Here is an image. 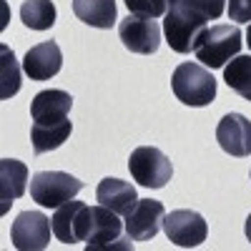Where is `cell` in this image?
Here are the masks:
<instances>
[{"mask_svg": "<svg viewBox=\"0 0 251 251\" xmlns=\"http://www.w3.org/2000/svg\"><path fill=\"white\" fill-rule=\"evenodd\" d=\"M63 68V53L55 40H43L33 46L23 58V73L30 80H50Z\"/></svg>", "mask_w": 251, "mask_h": 251, "instance_id": "4fadbf2b", "label": "cell"}, {"mask_svg": "<svg viewBox=\"0 0 251 251\" xmlns=\"http://www.w3.org/2000/svg\"><path fill=\"white\" fill-rule=\"evenodd\" d=\"M241 38H244V33H241L239 25H226V23L208 25L199 38V43L194 48V55L208 71L224 68L228 60L239 55L241 43H244Z\"/></svg>", "mask_w": 251, "mask_h": 251, "instance_id": "6da1fadb", "label": "cell"}, {"mask_svg": "<svg viewBox=\"0 0 251 251\" xmlns=\"http://www.w3.org/2000/svg\"><path fill=\"white\" fill-rule=\"evenodd\" d=\"M28 188V166L15 158H0V214H8L15 199Z\"/></svg>", "mask_w": 251, "mask_h": 251, "instance_id": "9a60e30c", "label": "cell"}, {"mask_svg": "<svg viewBox=\"0 0 251 251\" xmlns=\"http://www.w3.org/2000/svg\"><path fill=\"white\" fill-rule=\"evenodd\" d=\"M118 38L131 53L151 55L161 46V28L153 18H143V15L131 13L128 18H123L118 23Z\"/></svg>", "mask_w": 251, "mask_h": 251, "instance_id": "30bf717a", "label": "cell"}, {"mask_svg": "<svg viewBox=\"0 0 251 251\" xmlns=\"http://www.w3.org/2000/svg\"><path fill=\"white\" fill-rule=\"evenodd\" d=\"M53 224L43 211H23L10 226V239L18 251H43L50 244Z\"/></svg>", "mask_w": 251, "mask_h": 251, "instance_id": "ba28073f", "label": "cell"}, {"mask_svg": "<svg viewBox=\"0 0 251 251\" xmlns=\"http://www.w3.org/2000/svg\"><path fill=\"white\" fill-rule=\"evenodd\" d=\"M176 3H178V0H169V8H171V5H176Z\"/></svg>", "mask_w": 251, "mask_h": 251, "instance_id": "4316f807", "label": "cell"}, {"mask_svg": "<svg viewBox=\"0 0 251 251\" xmlns=\"http://www.w3.org/2000/svg\"><path fill=\"white\" fill-rule=\"evenodd\" d=\"M244 231H246V239L251 241V214H249V219H246V226H244Z\"/></svg>", "mask_w": 251, "mask_h": 251, "instance_id": "d4e9b609", "label": "cell"}, {"mask_svg": "<svg viewBox=\"0 0 251 251\" xmlns=\"http://www.w3.org/2000/svg\"><path fill=\"white\" fill-rule=\"evenodd\" d=\"M91 234L86 241V251H108V249H133L131 236L123 239L126 224L108 206H91Z\"/></svg>", "mask_w": 251, "mask_h": 251, "instance_id": "5b68a950", "label": "cell"}, {"mask_svg": "<svg viewBox=\"0 0 251 251\" xmlns=\"http://www.w3.org/2000/svg\"><path fill=\"white\" fill-rule=\"evenodd\" d=\"M178 5L191 10L206 20H219L226 10V0H178Z\"/></svg>", "mask_w": 251, "mask_h": 251, "instance_id": "7402d4cb", "label": "cell"}, {"mask_svg": "<svg viewBox=\"0 0 251 251\" xmlns=\"http://www.w3.org/2000/svg\"><path fill=\"white\" fill-rule=\"evenodd\" d=\"M216 141L228 156H251V121L241 113H226L216 126Z\"/></svg>", "mask_w": 251, "mask_h": 251, "instance_id": "7c38bea8", "label": "cell"}, {"mask_svg": "<svg viewBox=\"0 0 251 251\" xmlns=\"http://www.w3.org/2000/svg\"><path fill=\"white\" fill-rule=\"evenodd\" d=\"M83 191V181L66 171H40L30 178V199L43 208H58Z\"/></svg>", "mask_w": 251, "mask_h": 251, "instance_id": "277c9868", "label": "cell"}, {"mask_svg": "<svg viewBox=\"0 0 251 251\" xmlns=\"http://www.w3.org/2000/svg\"><path fill=\"white\" fill-rule=\"evenodd\" d=\"M96 201L108 206L111 211H116L118 216H128L136 203H138V194H136V186L128 181H121V178H103L96 188Z\"/></svg>", "mask_w": 251, "mask_h": 251, "instance_id": "5bb4252c", "label": "cell"}, {"mask_svg": "<svg viewBox=\"0 0 251 251\" xmlns=\"http://www.w3.org/2000/svg\"><path fill=\"white\" fill-rule=\"evenodd\" d=\"M208 28V20L186 10L183 5H171L169 13H166L163 20V35H166V43L171 46V50L176 53H194L196 43L201 33Z\"/></svg>", "mask_w": 251, "mask_h": 251, "instance_id": "3957f363", "label": "cell"}, {"mask_svg": "<svg viewBox=\"0 0 251 251\" xmlns=\"http://www.w3.org/2000/svg\"><path fill=\"white\" fill-rule=\"evenodd\" d=\"M20 20L30 30H48L55 25V5L53 0H25L20 5Z\"/></svg>", "mask_w": 251, "mask_h": 251, "instance_id": "ffe728a7", "label": "cell"}, {"mask_svg": "<svg viewBox=\"0 0 251 251\" xmlns=\"http://www.w3.org/2000/svg\"><path fill=\"white\" fill-rule=\"evenodd\" d=\"M228 18L236 23H251V0H228Z\"/></svg>", "mask_w": 251, "mask_h": 251, "instance_id": "cb8c5ba5", "label": "cell"}, {"mask_svg": "<svg viewBox=\"0 0 251 251\" xmlns=\"http://www.w3.org/2000/svg\"><path fill=\"white\" fill-rule=\"evenodd\" d=\"M20 91V68L15 63V53L3 46L0 48V98L8 100Z\"/></svg>", "mask_w": 251, "mask_h": 251, "instance_id": "44dd1931", "label": "cell"}, {"mask_svg": "<svg viewBox=\"0 0 251 251\" xmlns=\"http://www.w3.org/2000/svg\"><path fill=\"white\" fill-rule=\"evenodd\" d=\"M163 231L176 246L181 249H194L206 241L208 236V226L203 216L191 208H176V211L163 216Z\"/></svg>", "mask_w": 251, "mask_h": 251, "instance_id": "9c48e42d", "label": "cell"}, {"mask_svg": "<svg viewBox=\"0 0 251 251\" xmlns=\"http://www.w3.org/2000/svg\"><path fill=\"white\" fill-rule=\"evenodd\" d=\"M128 13L143 18H161L169 13V0H123Z\"/></svg>", "mask_w": 251, "mask_h": 251, "instance_id": "603a6c76", "label": "cell"}, {"mask_svg": "<svg viewBox=\"0 0 251 251\" xmlns=\"http://www.w3.org/2000/svg\"><path fill=\"white\" fill-rule=\"evenodd\" d=\"M71 131H73L71 118H66V121H48V123L33 121V128H30L33 151L35 153H48V151L60 149V146L71 138Z\"/></svg>", "mask_w": 251, "mask_h": 251, "instance_id": "e0dca14e", "label": "cell"}, {"mask_svg": "<svg viewBox=\"0 0 251 251\" xmlns=\"http://www.w3.org/2000/svg\"><path fill=\"white\" fill-rule=\"evenodd\" d=\"M171 86L176 98L191 108L208 106L216 98V78L206 66H199V63H181L174 71Z\"/></svg>", "mask_w": 251, "mask_h": 251, "instance_id": "7a4b0ae2", "label": "cell"}, {"mask_svg": "<svg viewBox=\"0 0 251 251\" xmlns=\"http://www.w3.org/2000/svg\"><path fill=\"white\" fill-rule=\"evenodd\" d=\"M246 46H249V50H251V23H249V28H246Z\"/></svg>", "mask_w": 251, "mask_h": 251, "instance_id": "484cf974", "label": "cell"}, {"mask_svg": "<svg viewBox=\"0 0 251 251\" xmlns=\"http://www.w3.org/2000/svg\"><path fill=\"white\" fill-rule=\"evenodd\" d=\"M73 106V96L60 91V88H50V91H40L33 103H30V116L33 121L48 123V121H66Z\"/></svg>", "mask_w": 251, "mask_h": 251, "instance_id": "2e32d148", "label": "cell"}, {"mask_svg": "<svg viewBox=\"0 0 251 251\" xmlns=\"http://www.w3.org/2000/svg\"><path fill=\"white\" fill-rule=\"evenodd\" d=\"M128 171L138 186L163 188L174 176V166L163 151L153 149V146H141L128 158Z\"/></svg>", "mask_w": 251, "mask_h": 251, "instance_id": "8992f818", "label": "cell"}, {"mask_svg": "<svg viewBox=\"0 0 251 251\" xmlns=\"http://www.w3.org/2000/svg\"><path fill=\"white\" fill-rule=\"evenodd\" d=\"M166 208L156 199H138L136 208L126 216V234L133 241H149L158 234V228L163 226Z\"/></svg>", "mask_w": 251, "mask_h": 251, "instance_id": "8fae6325", "label": "cell"}, {"mask_svg": "<svg viewBox=\"0 0 251 251\" xmlns=\"http://www.w3.org/2000/svg\"><path fill=\"white\" fill-rule=\"evenodd\" d=\"M226 86L251 103V55H236L224 66Z\"/></svg>", "mask_w": 251, "mask_h": 251, "instance_id": "d6986e66", "label": "cell"}, {"mask_svg": "<svg viewBox=\"0 0 251 251\" xmlns=\"http://www.w3.org/2000/svg\"><path fill=\"white\" fill-rule=\"evenodd\" d=\"M91 206L83 201H66L63 206L55 208V214L50 219L53 224V236L60 244H78V241H88L91 234Z\"/></svg>", "mask_w": 251, "mask_h": 251, "instance_id": "52a82bcc", "label": "cell"}, {"mask_svg": "<svg viewBox=\"0 0 251 251\" xmlns=\"http://www.w3.org/2000/svg\"><path fill=\"white\" fill-rule=\"evenodd\" d=\"M73 13L80 23L91 28H111L118 13H116V0H73Z\"/></svg>", "mask_w": 251, "mask_h": 251, "instance_id": "ac0fdd59", "label": "cell"}]
</instances>
